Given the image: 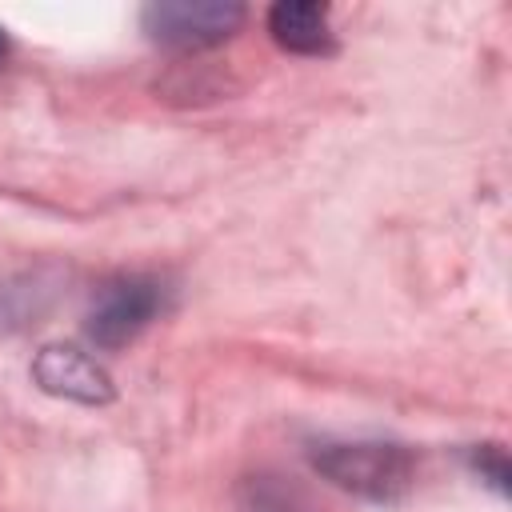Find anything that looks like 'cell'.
<instances>
[{
	"label": "cell",
	"instance_id": "obj_1",
	"mask_svg": "<svg viewBox=\"0 0 512 512\" xmlns=\"http://www.w3.org/2000/svg\"><path fill=\"white\" fill-rule=\"evenodd\" d=\"M312 468L332 480L336 488L392 504L400 500L412 480H416V460L404 444H384V440H348V444H320L312 452Z\"/></svg>",
	"mask_w": 512,
	"mask_h": 512
},
{
	"label": "cell",
	"instance_id": "obj_2",
	"mask_svg": "<svg viewBox=\"0 0 512 512\" xmlns=\"http://www.w3.org/2000/svg\"><path fill=\"white\" fill-rule=\"evenodd\" d=\"M164 308H168V288L156 276H112L96 288L84 328L96 348H124Z\"/></svg>",
	"mask_w": 512,
	"mask_h": 512
},
{
	"label": "cell",
	"instance_id": "obj_8",
	"mask_svg": "<svg viewBox=\"0 0 512 512\" xmlns=\"http://www.w3.org/2000/svg\"><path fill=\"white\" fill-rule=\"evenodd\" d=\"M4 60H8V36L0 32V68H4Z\"/></svg>",
	"mask_w": 512,
	"mask_h": 512
},
{
	"label": "cell",
	"instance_id": "obj_5",
	"mask_svg": "<svg viewBox=\"0 0 512 512\" xmlns=\"http://www.w3.org/2000/svg\"><path fill=\"white\" fill-rule=\"evenodd\" d=\"M268 32L280 48L296 56H328L332 28H328V4L316 0H280L268 8Z\"/></svg>",
	"mask_w": 512,
	"mask_h": 512
},
{
	"label": "cell",
	"instance_id": "obj_4",
	"mask_svg": "<svg viewBox=\"0 0 512 512\" xmlns=\"http://www.w3.org/2000/svg\"><path fill=\"white\" fill-rule=\"evenodd\" d=\"M32 380L48 392V396H60V400H72V404H108L112 400V380L108 372L80 348L72 344H48L36 352L32 360Z\"/></svg>",
	"mask_w": 512,
	"mask_h": 512
},
{
	"label": "cell",
	"instance_id": "obj_7",
	"mask_svg": "<svg viewBox=\"0 0 512 512\" xmlns=\"http://www.w3.org/2000/svg\"><path fill=\"white\" fill-rule=\"evenodd\" d=\"M472 464H476V472L504 496L508 492V460H504V448L500 444H480L476 452H472Z\"/></svg>",
	"mask_w": 512,
	"mask_h": 512
},
{
	"label": "cell",
	"instance_id": "obj_6",
	"mask_svg": "<svg viewBox=\"0 0 512 512\" xmlns=\"http://www.w3.org/2000/svg\"><path fill=\"white\" fill-rule=\"evenodd\" d=\"M240 512H316L312 500L280 476H248L240 484Z\"/></svg>",
	"mask_w": 512,
	"mask_h": 512
},
{
	"label": "cell",
	"instance_id": "obj_3",
	"mask_svg": "<svg viewBox=\"0 0 512 512\" xmlns=\"http://www.w3.org/2000/svg\"><path fill=\"white\" fill-rule=\"evenodd\" d=\"M240 24H244V8L224 0H160L144 8V32L172 52L216 48Z\"/></svg>",
	"mask_w": 512,
	"mask_h": 512
}]
</instances>
